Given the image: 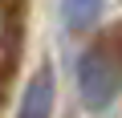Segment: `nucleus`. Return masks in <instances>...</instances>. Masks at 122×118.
Segmentation results:
<instances>
[{
	"label": "nucleus",
	"instance_id": "f257e3e1",
	"mask_svg": "<svg viewBox=\"0 0 122 118\" xmlns=\"http://www.w3.org/2000/svg\"><path fill=\"white\" fill-rule=\"evenodd\" d=\"M122 90V53L114 41H94L77 57V94L86 110L102 114Z\"/></svg>",
	"mask_w": 122,
	"mask_h": 118
},
{
	"label": "nucleus",
	"instance_id": "f03ea898",
	"mask_svg": "<svg viewBox=\"0 0 122 118\" xmlns=\"http://www.w3.org/2000/svg\"><path fill=\"white\" fill-rule=\"evenodd\" d=\"M53 98H57L53 69L41 65V69L29 77L25 94H20V110H16V118H53Z\"/></svg>",
	"mask_w": 122,
	"mask_h": 118
},
{
	"label": "nucleus",
	"instance_id": "7ed1b4c3",
	"mask_svg": "<svg viewBox=\"0 0 122 118\" xmlns=\"http://www.w3.org/2000/svg\"><path fill=\"white\" fill-rule=\"evenodd\" d=\"M106 0H61V21H65L69 33H86L98 16H102Z\"/></svg>",
	"mask_w": 122,
	"mask_h": 118
}]
</instances>
